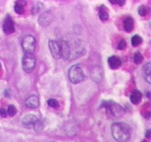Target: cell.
Listing matches in <instances>:
<instances>
[{
  "label": "cell",
  "instance_id": "obj_13",
  "mask_svg": "<svg viewBox=\"0 0 151 142\" xmlns=\"http://www.w3.org/2000/svg\"><path fill=\"white\" fill-rule=\"evenodd\" d=\"M141 99H142V94L141 92H139L138 90H134L132 91V93L130 94V102L134 105H137L141 102Z\"/></svg>",
  "mask_w": 151,
  "mask_h": 142
},
{
  "label": "cell",
  "instance_id": "obj_9",
  "mask_svg": "<svg viewBox=\"0 0 151 142\" xmlns=\"http://www.w3.org/2000/svg\"><path fill=\"white\" fill-rule=\"evenodd\" d=\"M53 18H54V16H53L52 12L46 11V12H44L43 14L40 15V17H39V19H38V22H39V24H40V26L45 27V26H48L51 22L53 21Z\"/></svg>",
  "mask_w": 151,
  "mask_h": 142
},
{
  "label": "cell",
  "instance_id": "obj_20",
  "mask_svg": "<svg viewBox=\"0 0 151 142\" xmlns=\"http://www.w3.org/2000/svg\"><path fill=\"white\" fill-rule=\"evenodd\" d=\"M17 114V109L15 106L10 105L7 109V115H10V117H14Z\"/></svg>",
  "mask_w": 151,
  "mask_h": 142
},
{
  "label": "cell",
  "instance_id": "obj_28",
  "mask_svg": "<svg viewBox=\"0 0 151 142\" xmlns=\"http://www.w3.org/2000/svg\"><path fill=\"white\" fill-rule=\"evenodd\" d=\"M142 142H148V141H146V140H144V141H142Z\"/></svg>",
  "mask_w": 151,
  "mask_h": 142
},
{
  "label": "cell",
  "instance_id": "obj_4",
  "mask_svg": "<svg viewBox=\"0 0 151 142\" xmlns=\"http://www.w3.org/2000/svg\"><path fill=\"white\" fill-rule=\"evenodd\" d=\"M102 106L105 107L108 113L114 117H120L124 115V109L114 102H103Z\"/></svg>",
  "mask_w": 151,
  "mask_h": 142
},
{
  "label": "cell",
  "instance_id": "obj_29",
  "mask_svg": "<svg viewBox=\"0 0 151 142\" xmlns=\"http://www.w3.org/2000/svg\"><path fill=\"white\" fill-rule=\"evenodd\" d=\"M0 69H1V64H0Z\"/></svg>",
  "mask_w": 151,
  "mask_h": 142
},
{
  "label": "cell",
  "instance_id": "obj_16",
  "mask_svg": "<svg viewBox=\"0 0 151 142\" xmlns=\"http://www.w3.org/2000/svg\"><path fill=\"white\" fill-rule=\"evenodd\" d=\"M98 15H99V18H100L101 21H107L108 18H109V13H108L107 9H106L105 6H101L100 8H99V11H98Z\"/></svg>",
  "mask_w": 151,
  "mask_h": 142
},
{
  "label": "cell",
  "instance_id": "obj_17",
  "mask_svg": "<svg viewBox=\"0 0 151 142\" xmlns=\"http://www.w3.org/2000/svg\"><path fill=\"white\" fill-rule=\"evenodd\" d=\"M25 5H26L25 1H17L15 3V12L17 14H23L24 11H25Z\"/></svg>",
  "mask_w": 151,
  "mask_h": 142
},
{
  "label": "cell",
  "instance_id": "obj_22",
  "mask_svg": "<svg viewBox=\"0 0 151 142\" xmlns=\"http://www.w3.org/2000/svg\"><path fill=\"white\" fill-rule=\"evenodd\" d=\"M138 14L140 16H145L147 14V7L146 6H140L138 8Z\"/></svg>",
  "mask_w": 151,
  "mask_h": 142
},
{
  "label": "cell",
  "instance_id": "obj_5",
  "mask_svg": "<svg viewBox=\"0 0 151 142\" xmlns=\"http://www.w3.org/2000/svg\"><path fill=\"white\" fill-rule=\"evenodd\" d=\"M35 63H36L35 57L32 54H28V53H26L22 60V66L26 72H32L35 67Z\"/></svg>",
  "mask_w": 151,
  "mask_h": 142
},
{
  "label": "cell",
  "instance_id": "obj_25",
  "mask_svg": "<svg viewBox=\"0 0 151 142\" xmlns=\"http://www.w3.org/2000/svg\"><path fill=\"white\" fill-rule=\"evenodd\" d=\"M0 115L1 117H7V111L5 110V109H0Z\"/></svg>",
  "mask_w": 151,
  "mask_h": 142
},
{
  "label": "cell",
  "instance_id": "obj_12",
  "mask_svg": "<svg viewBox=\"0 0 151 142\" xmlns=\"http://www.w3.org/2000/svg\"><path fill=\"white\" fill-rule=\"evenodd\" d=\"M108 64L112 69H117L122 65V60L116 55H112L108 58Z\"/></svg>",
  "mask_w": 151,
  "mask_h": 142
},
{
  "label": "cell",
  "instance_id": "obj_15",
  "mask_svg": "<svg viewBox=\"0 0 151 142\" xmlns=\"http://www.w3.org/2000/svg\"><path fill=\"white\" fill-rule=\"evenodd\" d=\"M143 76L145 78L146 82L147 83H150L151 82V63L150 62H147L145 65L143 66Z\"/></svg>",
  "mask_w": 151,
  "mask_h": 142
},
{
  "label": "cell",
  "instance_id": "obj_8",
  "mask_svg": "<svg viewBox=\"0 0 151 142\" xmlns=\"http://www.w3.org/2000/svg\"><path fill=\"white\" fill-rule=\"evenodd\" d=\"M37 121H38V119H37L35 115H26L23 117V119H22V124H23V126H25L26 128H34Z\"/></svg>",
  "mask_w": 151,
  "mask_h": 142
},
{
  "label": "cell",
  "instance_id": "obj_21",
  "mask_svg": "<svg viewBox=\"0 0 151 142\" xmlns=\"http://www.w3.org/2000/svg\"><path fill=\"white\" fill-rule=\"evenodd\" d=\"M44 127V123L43 121H40V119H38V121H36V123H35L34 125V129L36 130V131H41L42 129H43Z\"/></svg>",
  "mask_w": 151,
  "mask_h": 142
},
{
  "label": "cell",
  "instance_id": "obj_6",
  "mask_svg": "<svg viewBox=\"0 0 151 142\" xmlns=\"http://www.w3.org/2000/svg\"><path fill=\"white\" fill-rule=\"evenodd\" d=\"M59 43V46H60V53H61V58L67 59L70 58V55H71V48L69 46V44L64 40H60L58 41Z\"/></svg>",
  "mask_w": 151,
  "mask_h": 142
},
{
  "label": "cell",
  "instance_id": "obj_11",
  "mask_svg": "<svg viewBox=\"0 0 151 142\" xmlns=\"http://www.w3.org/2000/svg\"><path fill=\"white\" fill-rule=\"evenodd\" d=\"M25 105L28 109H36L39 106V99L34 95H32L26 100Z\"/></svg>",
  "mask_w": 151,
  "mask_h": 142
},
{
  "label": "cell",
  "instance_id": "obj_2",
  "mask_svg": "<svg viewBox=\"0 0 151 142\" xmlns=\"http://www.w3.org/2000/svg\"><path fill=\"white\" fill-rule=\"evenodd\" d=\"M68 76L69 79L72 83L74 84H77L79 82H81L84 79V74H83V71L81 69V67L77 64L76 65H73L72 67L70 68L68 73Z\"/></svg>",
  "mask_w": 151,
  "mask_h": 142
},
{
  "label": "cell",
  "instance_id": "obj_10",
  "mask_svg": "<svg viewBox=\"0 0 151 142\" xmlns=\"http://www.w3.org/2000/svg\"><path fill=\"white\" fill-rule=\"evenodd\" d=\"M3 31L5 34H13L15 32V23L10 16H7L3 24Z\"/></svg>",
  "mask_w": 151,
  "mask_h": 142
},
{
  "label": "cell",
  "instance_id": "obj_23",
  "mask_svg": "<svg viewBox=\"0 0 151 142\" xmlns=\"http://www.w3.org/2000/svg\"><path fill=\"white\" fill-rule=\"evenodd\" d=\"M48 106L51 107V108H57V107L59 106L58 101L54 99H50L49 101H48Z\"/></svg>",
  "mask_w": 151,
  "mask_h": 142
},
{
  "label": "cell",
  "instance_id": "obj_19",
  "mask_svg": "<svg viewBox=\"0 0 151 142\" xmlns=\"http://www.w3.org/2000/svg\"><path fill=\"white\" fill-rule=\"evenodd\" d=\"M143 60V55L140 52H135L134 54V62L135 64L141 63Z\"/></svg>",
  "mask_w": 151,
  "mask_h": 142
},
{
  "label": "cell",
  "instance_id": "obj_24",
  "mask_svg": "<svg viewBox=\"0 0 151 142\" xmlns=\"http://www.w3.org/2000/svg\"><path fill=\"white\" fill-rule=\"evenodd\" d=\"M126 48V40L122 39L121 41H120L119 44H118V50H125Z\"/></svg>",
  "mask_w": 151,
  "mask_h": 142
},
{
  "label": "cell",
  "instance_id": "obj_3",
  "mask_svg": "<svg viewBox=\"0 0 151 142\" xmlns=\"http://www.w3.org/2000/svg\"><path fill=\"white\" fill-rule=\"evenodd\" d=\"M22 46H23L24 52L28 54H32L36 48V41H35L34 36L28 35L22 41Z\"/></svg>",
  "mask_w": 151,
  "mask_h": 142
},
{
  "label": "cell",
  "instance_id": "obj_27",
  "mask_svg": "<svg viewBox=\"0 0 151 142\" xmlns=\"http://www.w3.org/2000/svg\"><path fill=\"white\" fill-rule=\"evenodd\" d=\"M146 137H147V138L150 137V130H147V132H146Z\"/></svg>",
  "mask_w": 151,
  "mask_h": 142
},
{
  "label": "cell",
  "instance_id": "obj_1",
  "mask_svg": "<svg viewBox=\"0 0 151 142\" xmlns=\"http://www.w3.org/2000/svg\"><path fill=\"white\" fill-rule=\"evenodd\" d=\"M112 136L118 142H126L130 137V128L128 124L123 123H115L111 126Z\"/></svg>",
  "mask_w": 151,
  "mask_h": 142
},
{
  "label": "cell",
  "instance_id": "obj_26",
  "mask_svg": "<svg viewBox=\"0 0 151 142\" xmlns=\"http://www.w3.org/2000/svg\"><path fill=\"white\" fill-rule=\"evenodd\" d=\"M110 2L113 4H118V5H123V4H125V1H112V0H111Z\"/></svg>",
  "mask_w": 151,
  "mask_h": 142
},
{
  "label": "cell",
  "instance_id": "obj_18",
  "mask_svg": "<svg viewBox=\"0 0 151 142\" xmlns=\"http://www.w3.org/2000/svg\"><path fill=\"white\" fill-rule=\"evenodd\" d=\"M141 43H142V39H141L140 36L135 35V36H134V37L132 38V44L134 46H139V44H140Z\"/></svg>",
  "mask_w": 151,
  "mask_h": 142
},
{
  "label": "cell",
  "instance_id": "obj_7",
  "mask_svg": "<svg viewBox=\"0 0 151 142\" xmlns=\"http://www.w3.org/2000/svg\"><path fill=\"white\" fill-rule=\"evenodd\" d=\"M48 46H49L51 55H52L55 59L61 58V53H60V46H59L58 41L51 40V41H49V43H48Z\"/></svg>",
  "mask_w": 151,
  "mask_h": 142
},
{
  "label": "cell",
  "instance_id": "obj_14",
  "mask_svg": "<svg viewBox=\"0 0 151 142\" xmlns=\"http://www.w3.org/2000/svg\"><path fill=\"white\" fill-rule=\"evenodd\" d=\"M134 22L132 17H126L124 20V29H125L126 32H132L134 30Z\"/></svg>",
  "mask_w": 151,
  "mask_h": 142
}]
</instances>
